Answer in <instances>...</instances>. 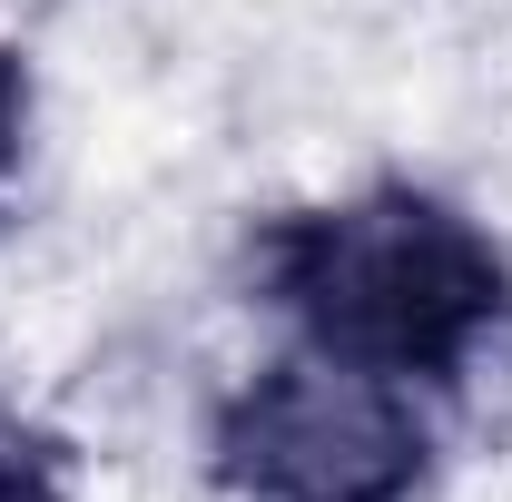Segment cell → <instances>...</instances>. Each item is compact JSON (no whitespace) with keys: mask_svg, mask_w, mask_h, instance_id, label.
Listing matches in <instances>:
<instances>
[{"mask_svg":"<svg viewBox=\"0 0 512 502\" xmlns=\"http://www.w3.org/2000/svg\"><path fill=\"white\" fill-rule=\"evenodd\" d=\"M256 286L296 345L394 384H453L512 315V256L424 188L296 207L256 237Z\"/></svg>","mask_w":512,"mask_h":502,"instance_id":"cell-1","label":"cell"},{"mask_svg":"<svg viewBox=\"0 0 512 502\" xmlns=\"http://www.w3.org/2000/svg\"><path fill=\"white\" fill-rule=\"evenodd\" d=\"M20 128H30V69L0 50V178L20 168Z\"/></svg>","mask_w":512,"mask_h":502,"instance_id":"cell-4","label":"cell"},{"mask_svg":"<svg viewBox=\"0 0 512 502\" xmlns=\"http://www.w3.org/2000/svg\"><path fill=\"white\" fill-rule=\"evenodd\" d=\"M0 502H69L60 453L40 434H20V424H0Z\"/></svg>","mask_w":512,"mask_h":502,"instance_id":"cell-3","label":"cell"},{"mask_svg":"<svg viewBox=\"0 0 512 502\" xmlns=\"http://www.w3.org/2000/svg\"><path fill=\"white\" fill-rule=\"evenodd\" d=\"M207 453L237 502H414L434 473V424L414 384L296 345L227 394Z\"/></svg>","mask_w":512,"mask_h":502,"instance_id":"cell-2","label":"cell"}]
</instances>
